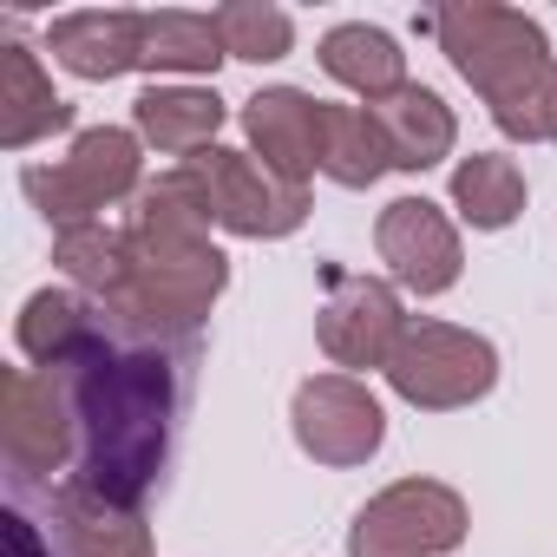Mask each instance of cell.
Segmentation results:
<instances>
[{"instance_id":"obj_21","label":"cell","mask_w":557,"mask_h":557,"mask_svg":"<svg viewBox=\"0 0 557 557\" xmlns=\"http://www.w3.org/2000/svg\"><path fill=\"white\" fill-rule=\"evenodd\" d=\"M453 210L472 230H511L524 216V171L498 151H472L453 164Z\"/></svg>"},{"instance_id":"obj_19","label":"cell","mask_w":557,"mask_h":557,"mask_svg":"<svg viewBox=\"0 0 557 557\" xmlns=\"http://www.w3.org/2000/svg\"><path fill=\"white\" fill-rule=\"evenodd\" d=\"M322 73L335 86H348L361 106H374V99L407 86V53H400L394 34H381L368 21H342V27L322 34Z\"/></svg>"},{"instance_id":"obj_7","label":"cell","mask_w":557,"mask_h":557,"mask_svg":"<svg viewBox=\"0 0 557 557\" xmlns=\"http://www.w3.org/2000/svg\"><path fill=\"white\" fill-rule=\"evenodd\" d=\"M190 171H197V184H203V197H210L216 230H230V236L269 243V236L302 230V216H309V184L275 177V171H269L262 158H249V151L210 145V151L190 158Z\"/></svg>"},{"instance_id":"obj_24","label":"cell","mask_w":557,"mask_h":557,"mask_svg":"<svg viewBox=\"0 0 557 557\" xmlns=\"http://www.w3.org/2000/svg\"><path fill=\"white\" fill-rule=\"evenodd\" d=\"M216 34H223V53L249 60V66H269L296 47V21L283 8H262V0H230V8H216Z\"/></svg>"},{"instance_id":"obj_9","label":"cell","mask_w":557,"mask_h":557,"mask_svg":"<svg viewBox=\"0 0 557 557\" xmlns=\"http://www.w3.org/2000/svg\"><path fill=\"white\" fill-rule=\"evenodd\" d=\"M0 446H8L14 479H53L79 459V426L60 374H0Z\"/></svg>"},{"instance_id":"obj_8","label":"cell","mask_w":557,"mask_h":557,"mask_svg":"<svg viewBox=\"0 0 557 557\" xmlns=\"http://www.w3.org/2000/svg\"><path fill=\"white\" fill-rule=\"evenodd\" d=\"M289 426L315 466H368L387 440V413H381L374 387L355 374H309L296 387Z\"/></svg>"},{"instance_id":"obj_17","label":"cell","mask_w":557,"mask_h":557,"mask_svg":"<svg viewBox=\"0 0 557 557\" xmlns=\"http://www.w3.org/2000/svg\"><path fill=\"white\" fill-rule=\"evenodd\" d=\"M21 355L47 374H66L99 335H106V315L79 296V289H34L27 309H21Z\"/></svg>"},{"instance_id":"obj_15","label":"cell","mask_w":557,"mask_h":557,"mask_svg":"<svg viewBox=\"0 0 557 557\" xmlns=\"http://www.w3.org/2000/svg\"><path fill=\"white\" fill-rule=\"evenodd\" d=\"M223 119H230V106L210 86H151V92L132 99V132L158 158H184V164L216 145Z\"/></svg>"},{"instance_id":"obj_4","label":"cell","mask_w":557,"mask_h":557,"mask_svg":"<svg viewBox=\"0 0 557 557\" xmlns=\"http://www.w3.org/2000/svg\"><path fill=\"white\" fill-rule=\"evenodd\" d=\"M21 190L34 197V210L53 230L99 223V210L145 190V138L125 132V125H92V132L73 138V151L60 164H27Z\"/></svg>"},{"instance_id":"obj_11","label":"cell","mask_w":557,"mask_h":557,"mask_svg":"<svg viewBox=\"0 0 557 557\" xmlns=\"http://www.w3.org/2000/svg\"><path fill=\"white\" fill-rule=\"evenodd\" d=\"M374 249L387 262V275L407 296H446L466 269L459 249V223L433 203V197H394L374 223Z\"/></svg>"},{"instance_id":"obj_10","label":"cell","mask_w":557,"mask_h":557,"mask_svg":"<svg viewBox=\"0 0 557 557\" xmlns=\"http://www.w3.org/2000/svg\"><path fill=\"white\" fill-rule=\"evenodd\" d=\"M400 329H407V315H400L394 283L329 269V296H322V309H315V342H322V355H329L335 368H348L355 381H361L368 368H387Z\"/></svg>"},{"instance_id":"obj_13","label":"cell","mask_w":557,"mask_h":557,"mask_svg":"<svg viewBox=\"0 0 557 557\" xmlns=\"http://www.w3.org/2000/svg\"><path fill=\"white\" fill-rule=\"evenodd\" d=\"M47 53L73 73V79H125L132 66H145V14L132 8H86V14H60L47 27Z\"/></svg>"},{"instance_id":"obj_23","label":"cell","mask_w":557,"mask_h":557,"mask_svg":"<svg viewBox=\"0 0 557 557\" xmlns=\"http://www.w3.org/2000/svg\"><path fill=\"white\" fill-rule=\"evenodd\" d=\"M223 60L230 53L216 34V14H184V8L145 14V66L151 73H216Z\"/></svg>"},{"instance_id":"obj_6","label":"cell","mask_w":557,"mask_h":557,"mask_svg":"<svg viewBox=\"0 0 557 557\" xmlns=\"http://www.w3.org/2000/svg\"><path fill=\"white\" fill-rule=\"evenodd\" d=\"M466 498L440 479H394L348 524V557H446L466 544Z\"/></svg>"},{"instance_id":"obj_2","label":"cell","mask_w":557,"mask_h":557,"mask_svg":"<svg viewBox=\"0 0 557 557\" xmlns=\"http://www.w3.org/2000/svg\"><path fill=\"white\" fill-rule=\"evenodd\" d=\"M210 197L190 164H171L132 197L125 230V289L106 302V322L145 342H184L203 329L230 283V256L210 243Z\"/></svg>"},{"instance_id":"obj_5","label":"cell","mask_w":557,"mask_h":557,"mask_svg":"<svg viewBox=\"0 0 557 557\" xmlns=\"http://www.w3.org/2000/svg\"><path fill=\"white\" fill-rule=\"evenodd\" d=\"M387 387L420 407V413H459L472 400H485L498 387V348L472 329L433 322V315H407L394 355H387Z\"/></svg>"},{"instance_id":"obj_14","label":"cell","mask_w":557,"mask_h":557,"mask_svg":"<svg viewBox=\"0 0 557 557\" xmlns=\"http://www.w3.org/2000/svg\"><path fill=\"white\" fill-rule=\"evenodd\" d=\"M53 557H151V531L145 511L99 498L92 485L66 479L53 485V531H47Z\"/></svg>"},{"instance_id":"obj_20","label":"cell","mask_w":557,"mask_h":557,"mask_svg":"<svg viewBox=\"0 0 557 557\" xmlns=\"http://www.w3.org/2000/svg\"><path fill=\"white\" fill-rule=\"evenodd\" d=\"M394 171L387 138L368 106H322V177L342 190H368Z\"/></svg>"},{"instance_id":"obj_18","label":"cell","mask_w":557,"mask_h":557,"mask_svg":"<svg viewBox=\"0 0 557 557\" xmlns=\"http://www.w3.org/2000/svg\"><path fill=\"white\" fill-rule=\"evenodd\" d=\"M66 125H73V106L40 73L34 47L8 40V47H0V145L27 151V145H40L47 132H66Z\"/></svg>"},{"instance_id":"obj_22","label":"cell","mask_w":557,"mask_h":557,"mask_svg":"<svg viewBox=\"0 0 557 557\" xmlns=\"http://www.w3.org/2000/svg\"><path fill=\"white\" fill-rule=\"evenodd\" d=\"M53 262H60V275L79 296H92L106 309L125 289V230H106V223L53 230Z\"/></svg>"},{"instance_id":"obj_12","label":"cell","mask_w":557,"mask_h":557,"mask_svg":"<svg viewBox=\"0 0 557 557\" xmlns=\"http://www.w3.org/2000/svg\"><path fill=\"white\" fill-rule=\"evenodd\" d=\"M243 138H249V158H262L275 177L309 184L322 171V99L296 86H262L243 106Z\"/></svg>"},{"instance_id":"obj_1","label":"cell","mask_w":557,"mask_h":557,"mask_svg":"<svg viewBox=\"0 0 557 557\" xmlns=\"http://www.w3.org/2000/svg\"><path fill=\"white\" fill-rule=\"evenodd\" d=\"M106 315V309H99ZM184 361L190 348L125 335L106 322V335L60 374L79 426V485H92L112 505H145V492L164 472L171 453V420L184 400Z\"/></svg>"},{"instance_id":"obj_26","label":"cell","mask_w":557,"mask_h":557,"mask_svg":"<svg viewBox=\"0 0 557 557\" xmlns=\"http://www.w3.org/2000/svg\"><path fill=\"white\" fill-rule=\"evenodd\" d=\"M544 138L557 145V66H550V79H544Z\"/></svg>"},{"instance_id":"obj_25","label":"cell","mask_w":557,"mask_h":557,"mask_svg":"<svg viewBox=\"0 0 557 557\" xmlns=\"http://www.w3.org/2000/svg\"><path fill=\"white\" fill-rule=\"evenodd\" d=\"M0 524H8V550H14V557H53V544H40V531H34L27 511H8Z\"/></svg>"},{"instance_id":"obj_3","label":"cell","mask_w":557,"mask_h":557,"mask_svg":"<svg viewBox=\"0 0 557 557\" xmlns=\"http://www.w3.org/2000/svg\"><path fill=\"white\" fill-rule=\"evenodd\" d=\"M453 73L492 106V125L518 145L544 138V79H550V40L531 14L498 8V0H453L420 21Z\"/></svg>"},{"instance_id":"obj_16","label":"cell","mask_w":557,"mask_h":557,"mask_svg":"<svg viewBox=\"0 0 557 557\" xmlns=\"http://www.w3.org/2000/svg\"><path fill=\"white\" fill-rule=\"evenodd\" d=\"M368 112H374V125H381V138H387L394 171H433V164H446L453 145H459V119H453V106H446L433 86H413V79H407L400 92L374 99Z\"/></svg>"}]
</instances>
